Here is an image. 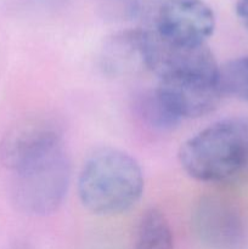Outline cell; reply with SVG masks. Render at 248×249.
Segmentation results:
<instances>
[{
    "label": "cell",
    "mask_w": 248,
    "mask_h": 249,
    "mask_svg": "<svg viewBox=\"0 0 248 249\" xmlns=\"http://www.w3.org/2000/svg\"><path fill=\"white\" fill-rule=\"evenodd\" d=\"M78 192L83 206L96 215L125 213L142 196V170L138 160L124 151L99 148L83 165Z\"/></svg>",
    "instance_id": "cell-1"
},
{
    "label": "cell",
    "mask_w": 248,
    "mask_h": 249,
    "mask_svg": "<svg viewBox=\"0 0 248 249\" xmlns=\"http://www.w3.org/2000/svg\"><path fill=\"white\" fill-rule=\"evenodd\" d=\"M179 160L191 178L221 182L248 169V118L216 122L181 145Z\"/></svg>",
    "instance_id": "cell-2"
},
{
    "label": "cell",
    "mask_w": 248,
    "mask_h": 249,
    "mask_svg": "<svg viewBox=\"0 0 248 249\" xmlns=\"http://www.w3.org/2000/svg\"><path fill=\"white\" fill-rule=\"evenodd\" d=\"M12 198L19 211L44 216L57 211L71 179V164L62 145L14 172Z\"/></svg>",
    "instance_id": "cell-3"
},
{
    "label": "cell",
    "mask_w": 248,
    "mask_h": 249,
    "mask_svg": "<svg viewBox=\"0 0 248 249\" xmlns=\"http://www.w3.org/2000/svg\"><path fill=\"white\" fill-rule=\"evenodd\" d=\"M214 29L215 15L203 0H165L156 14L155 32L175 45H206Z\"/></svg>",
    "instance_id": "cell-4"
},
{
    "label": "cell",
    "mask_w": 248,
    "mask_h": 249,
    "mask_svg": "<svg viewBox=\"0 0 248 249\" xmlns=\"http://www.w3.org/2000/svg\"><path fill=\"white\" fill-rule=\"evenodd\" d=\"M60 125L46 116H28L12 125L0 142V160L16 172L35 158L62 145Z\"/></svg>",
    "instance_id": "cell-5"
},
{
    "label": "cell",
    "mask_w": 248,
    "mask_h": 249,
    "mask_svg": "<svg viewBox=\"0 0 248 249\" xmlns=\"http://www.w3.org/2000/svg\"><path fill=\"white\" fill-rule=\"evenodd\" d=\"M156 91L180 122L181 119L198 118L213 112L223 95L219 75L160 79Z\"/></svg>",
    "instance_id": "cell-6"
},
{
    "label": "cell",
    "mask_w": 248,
    "mask_h": 249,
    "mask_svg": "<svg viewBox=\"0 0 248 249\" xmlns=\"http://www.w3.org/2000/svg\"><path fill=\"white\" fill-rule=\"evenodd\" d=\"M194 233L211 249H233L243 237L242 223L236 212L218 197L204 196L191 215Z\"/></svg>",
    "instance_id": "cell-7"
},
{
    "label": "cell",
    "mask_w": 248,
    "mask_h": 249,
    "mask_svg": "<svg viewBox=\"0 0 248 249\" xmlns=\"http://www.w3.org/2000/svg\"><path fill=\"white\" fill-rule=\"evenodd\" d=\"M143 32L131 29L116 34L107 43L104 53V66L114 73H126L143 68Z\"/></svg>",
    "instance_id": "cell-8"
},
{
    "label": "cell",
    "mask_w": 248,
    "mask_h": 249,
    "mask_svg": "<svg viewBox=\"0 0 248 249\" xmlns=\"http://www.w3.org/2000/svg\"><path fill=\"white\" fill-rule=\"evenodd\" d=\"M134 249H174V236L167 216L157 208L141 215Z\"/></svg>",
    "instance_id": "cell-9"
},
{
    "label": "cell",
    "mask_w": 248,
    "mask_h": 249,
    "mask_svg": "<svg viewBox=\"0 0 248 249\" xmlns=\"http://www.w3.org/2000/svg\"><path fill=\"white\" fill-rule=\"evenodd\" d=\"M135 106L140 118L156 130H172L180 123L179 119L165 106L156 89L140 95Z\"/></svg>",
    "instance_id": "cell-10"
},
{
    "label": "cell",
    "mask_w": 248,
    "mask_h": 249,
    "mask_svg": "<svg viewBox=\"0 0 248 249\" xmlns=\"http://www.w3.org/2000/svg\"><path fill=\"white\" fill-rule=\"evenodd\" d=\"M221 92L248 102V55L219 66Z\"/></svg>",
    "instance_id": "cell-11"
},
{
    "label": "cell",
    "mask_w": 248,
    "mask_h": 249,
    "mask_svg": "<svg viewBox=\"0 0 248 249\" xmlns=\"http://www.w3.org/2000/svg\"><path fill=\"white\" fill-rule=\"evenodd\" d=\"M165 0H104L105 12L122 21H135L157 14Z\"/></svg>",
    "instance_id": "cell-12"
},
{
    "label": "cell",
    "mask_w": 248,
    "mask_h": 249,
    "mask_svg": "<svg viewBox=\"0 0 248 249\" xmlns=\"http://www.w3.org/2000/svg\"><path fill=\"white\" fill-rule=\"evenodd\" d=\"M236 14L243 26L248 29V0H237L236 2Z\"/></svg>",
    "instance_id": "cell-13"
}]
</instances>
